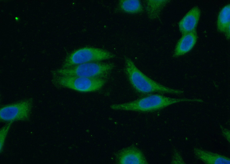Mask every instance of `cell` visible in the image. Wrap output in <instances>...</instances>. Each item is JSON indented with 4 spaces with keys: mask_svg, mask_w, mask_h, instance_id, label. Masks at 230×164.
Segmentation results:
<instances>
[{
    "mask_svg": "<svg viewBox=\"0 0 230 164\" xmlns=\"http://www.w3.org/2000/svg\"><path fill=\"white\" fill-rule=\"evenodd\" d=\"M125 73L132 86L138 93L148 94L154 93L179 95L183 90L170 88L150 78L136 66L133 61L125 56Z\"/></svg>",
    "mask_w": 230,
    "mask_h": 164,
    "instance_id": "cell-1",
    "label": "cell"
},
{
    "mask_svg": "<svg viewBox=\"0 0 230 164\" xmlns=\"http://www.w3.org/2000/svg\"><path fill=\"white\" fill-rule=\"evenodd\" d=\"M120 9L130 14L142 13L143 7L140 1L138 0H121L119 2Z\"/></svg>",
    "mask_w": 230,
    "mask_h": 164,
    "instance_id": "cell-13",
    "label": "cell"
},
{
    "mask_svg": "<svg viewBox=\"0 0 230 164\" xmlns=\"http://www.w3.org/2000/svg\"><path fill=\"white\" fill-rule=\"evenodd\" d=\"M32 105V100L28 99L3 106L0 109V120L8 123L28 120L29 119Z\"/></svg>",
    "mask_w": 230,
    "mask_h": 164,
    "instance_id": "cell-6",
    "label": "cell"
},
{
    "mask_svg": "<svg viewBox=\"0 0 230 164\" xmlns=\"http://www.w3.org/2000/svg\"><path fill=\"white\" fill-rule=\"evenodd\" d=\"M12 123H9L3 127L0 130V152L3 151L5 140Z\"/></svg>",
    "mask_w": 230,
    "mask_h": 164,
    "instance_id": "cell-14",
    "label": "cell"
},
{
    "mask_svg": "<svg viewBox=\"0 0 230 164\" xmlns=\"http://www.w3.org/2000/svg\"><path fill=\"white\" fill-rule=\"evenodd\" d=\"M15 20H16V21H18V20H19V18H18V17H16L15 18Z\"/></svg>",
    "mask_w": 230,
    "mask_h": 164,
    "instance_id": "cell-17",
    "label": "cell"
},
{
    "mask_svg": "<svg viewBox=\"0 0 230 164\" xmlns=\"http://www.w3.org/2000/svg\"><path fill=\"white\" fill-rule=\"evenodd\" d=\"M118 162L121 164H146L147 161L141 151L132 146L122 150L117 155Z\"/></svg>",
    "mask_w": 230,
    "mask_h": 164,
    "instance_id": "cell-7",
    "label": "cell"
},
{
    "mask_svg": "<svg viewBox=\"0 0 230 164\" xmlns=\"http://www.w3.org/2000/svg\"><path fill=\"white\" fill-rule=\"evenodd\" d=\"M171 163L172 164H179L185 163L182 156L177 150H175L174 151Z\"/></svg>",
    "mask_w": 230,
    "mask_h": 164,
    "instance_id": "cell-15",
    "label": "cell"
},
{
    "mask_svg": "<svg viewBox=\"0 0 230 164\" xmlns=\"http://www.w3.org/2000/svg\"><path fill=\"white\" fill-rule=\"evenodd\" d=\"M200 15L199 8L194 7L179 23V29L183 35L195 31Z\"/></svg>",
    "mask_w": 230,
    "mask_h": 164,
    "instance_id": "cell-8",
    "label": "cell"
},
{
    "mask_svg": "<svg viewBox=\"0 0 230 164\" xmlns=\"http://www.w3.org/2000/svg\"><path fill=\"white\" fill-rule=\"evenodd\" d=\"M197 98H177L160 94H150L135 100L122 104H114L111 108L114 110L147 112L161 109L171 105L182 102H202Z\"/></svg>",
    "mask_w": 230,
    "mask_h": 164,
    "instance_id": "cell-2",
    "label": "cell"
},
{
    "mask_svg": "<svg viewBox=\"0 0 230 164\" xmlns=\"http://www.w3.org/2000/svg\"><path fill=\"white\" fill-rule=\"evenodd\" d=\"M230 5L224 6L220 12L218 18L217 27L218 30L225 34L228 39L230 38Z\"/></svg>",
    "mask_w": 230,
    "mask_h": 164,
    "instance_id": "cell-11",
    "label": "cell"
},
{
    "mask_svg": "<svg viewBox=\"0 0 230 164\" xmlns=\"http://www.w3.org/2000/svg\"><path fill=\"white\" fill-rule=\"evenodd\" d=\"M146 1L145 9L148 17L151 19H154L159 18L161 11L169 1L149 0Z\"/></svg>",
    "mask_w": 230,
    "mask_h": 164,
    "instance_id": "cell-12",
    "label": "cell"
},
{
    "mask_svg": "<svg viewBox=\"0 0 230 164\" xmlns=\"http://www.w3.org/2000/svg\"><path fill=\"white\" fill-rule=\"evenodd\" d=\"M54 80L60 87L80 92H90L101 89L106 83V79L58 75Z\"/></svg>",
    "mask_w": 230,
    "mask_h": 164,
    "instance_id": "cell-5",
    "label": "cell"
},
{
    "mask_svg": "<svg viewBox=\"0 0 230 164\" xmlns=\"http://www.w3.org/2000/svg\"><path fill=\"white\" fill-rule=\"evenodd\" d=\"M197 40L195 31L183 35L177 43L173 56L177 57L189 52L194 46Z\"/></svg>",
    "mask_w": 230,
    "mask_h": 164,
    "instance_id": "cell-10",
    "label": "cell"
},
{
    "mask_svg": "<svg viewBox=\"0 0 230 164\" xmlns=\"http://www.w3.org/2000/svg\"><path fill=\"white\" fill-rule=\"evenodd\" d=\"M112 53L102 49L86 47L76 50L66 58L62 68H67L85 63L98 62L115 57Z\"/></svg>",
    "mask_w": 230,
    "mask_h": 164,
    "instance_id": "cell-4",
    "label": "cell"
},
{
    "mask_svg": "<svg viewBox=\"0 0 230 164\" xmlns=\"http://www.w3.org/2000/svg\"><path fill=\"white\" fill-rule=\"evenodd\" d=\"M195 157L206 164H229L230 158L227 157L198 147L193 149Z\"/></svg>",
    "mask_w": 230,
    "mask_h": 164,
    "instance_id": "cell-9",
    "label": "cell"
},
{
    "mask_svg": "<svg viewBox=\"0 0 230 164\" xmlns=\"http://www.w3.org/2000/svg\"><path fill=\"white\" fill-rule=\"evenodd\" d=\"M115 66L113 63L93 62L77 65L67 68L59 69L56 73L62 75L106 79Z\"/></svg>",
    "mask_w": 230,
    "mask_h": 164,
    "instance_id": "cell-3",
    "label": "cell"
},
{
    "mask_svg": "<svg viewBox=\"0 0 230 164\" xmlns=\"http://www.w3.org/2000/svg\"><path fill=\"white\" fill-rule=\"evenodd\" d=\"M221 129L222 135L223 137L229 143L230 142V131L229 129L224 127L223 126L221 127Z\"/></svg>",
    "mask_w": 230,
    "mask_h": 164,
    "instance_id": "cell-16",
    "label": "cell"
}]
</instances>
